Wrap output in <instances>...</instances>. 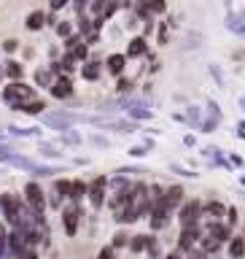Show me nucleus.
<instances>
[{
	"instance_id": "f257e3e1",
	"label": "nucleus",
	"mask_w": 245,
	"mask_h": 259,
	"mask_svg": "<svg viewBox=\"0 0 245 259\" xmlns=\"http://www.w3.org/2000/svg\"><path fill=\"white\" fill-rule=\"evenodd\" d=\"M32 87H27V84H22V81H11L6 89H3V100L11 105L14 111H22V105L24 103H30L32 100Z\"/></svg>"
},
{
	"instance_id": "f03ea898",
	"label": "nucleus",
	"mask_w": 245,
	"mask_h": 259,
	"mask_svg": "<svg viewBox=\"0 0 245 259\" xmlns=\"http://www.w3.org/2000/svg\"><path fill=\"white\" fill-rule=\"evenodd\" d=\"M0 208H3L6 222H11L16 227V222H19V210H22V200L16 197V194L6 192V194H0Z\"/></svg>"
},
{
	"instance_id": "7ed1b4c3",
	"label": "nucleus",
	"mask_w": 245,
	"mask_h": 259,
	"mask_svg": "<svg viewBox=\"0 0 245 259\" xmlns=\"http://www.w3.org/2000/svg\"><path fill=\"white\" fill-rule=\"evenodd\" d=\"M200 216H202V202L200 200H186L181 210H178V219H181V227H191V224H200Z\"/></svg>"
},
{
	"instance_id": "20e7f679",
	"label": "nucleus",
	"mask_w": 245,
	"mask_h": 259,
	"mask_svg": "<svg viewBox=\"0 0 245 259\" xmlns=\"http://www.w3.org/2000/svg\"><path fill=\"white\" fill-rule=\"evenodd\" d=\"M24 200H27V205L35 210V213H43L46 210V197H43V189L35 184V181H30L27 186H24Z\"/></svg>"
},
{
	"instance_id": "39448f33",
	"label": "nucleus",
	"mask_w": 245,
	"mask_h": 259,
	"mask_svg": "<svg viewBox=\"0 0 245 259\" xmlns=\"http://www.w3.org/2000/svg\"><path fill=\"white\" fill-rule=\"evenodd\" d=\"M43 124L52 130H60V133H68L73 127V116L65 111H54V113H43Z\"/></svg>"
},
{
	"instance_id": "423d86ee",
	"label": "nucleus",
	"mask_w": 245,
	"mask_h": 259,
	"mask_svg": "<svg viewBox=\"0 0 245 259\" xmlns=\"http://www.w3.org/2000/svg\"><path fill=\"white\" fill-rule=\"evenodd\" d=\"M105 186H108V178L105 176H97L92 184H89V202H92L94 208H100L103 202H105Z\"/></svg>"
},
{
	"instance_id": "0eeeda50",
	"label": "nucleus",
	"mask_w": 245,
	"mask_h": 259,
	"mask_svg": "<svg viewBox=\"0 0 245 259\" xmlns=\"http://www.w3.org/2000/svg\"><path fill=\"white\" fill-rule=\"evenodd\" d=\"M202 238V232H200V224H191V227H181V238H178V248L183 251H189L194 248V243H197Z\"/></svg>"
},
{
	"instance_id": "6e6552de",
	"label": "nucleus",
	"mask_w": 245,
	"mask_h": 259,
	"mask_svg": "<svg viewBox=\"0 0 245 259\" xmlns=\"http://www.w3.org/2000/svg\"><path fill=\"white\" fill-rule=\"evenodd\" d=\"M8 248H11V256L24 259V254H27V238H24L22 230H14L8 235Z\"/></svg>"
},
{
	"instance_id": "1a4fd4ad",
	"label": "nucleus",
	"mask_w": 245,
	"mask_h": 259,
	"mask_svg": "<svg viewBox=\"0 0 245 259\" xmlns=\"http://www.w3.org/2000/svg\"><path fill=\"white\" fill-rule=\"evenodd\" d=\"M205 230H208V235H213V238L221 240V243H229V240H232V227L224 224L221 219H216V222H208Z\"/></svg>"
},
{
	"instance_id": "9d476101",
	"label": "nucleus",
	"mask_w": 245,
	"mask_h": 259,
	"mask_svg": "<svg viewBox=\"0 0 245 259\" xmlns=\"http://www.w3.org/2000/svg\"><path fill=\"white\" fill-rule=\"evenodd\" d=\"M121 3L119 0H94L92 3V11H94V19H108V16H113L116 14V8H119Z\"/></svg>"
},
{
	"instance_id": "9b49d317",
	"label": "nucleus",
	"mask_w": 245,
	"mask_h": 259,
	"mask_svg": "<svg viewBox=\"0 0 245 259\" xmlns=\"http://www.w3.org/2000/svg\"><path fill=\"white\" fill-rule=\"evenodd\" d=\"M167 222H170V210L165 208V202H154V208H151V230L157 232V230H162V227H167Z\"/></svg>"
},
{
	"instance_id": "f8f14e48",
	"label": "nucleus",
	"mask_w": 245,
	"mask_h": 259,
	"mask_svg": "<svg viewBox=\"0 0 245 259\" xmlns=\"http://www.w3.org/2000/svg\"><path fill=\"white\" fill-rule=\"evenodd\" d=\"M183 189H181V186H170V189H167V194H165V197H162V202H165V208L167 210H175V208H181L183 205Z\"/></svg>"
},
{
	"instance_id": "ddd939ff",
	"label": "nucleus",
	"mask_w": 245,
	"mask_h": 259,
	"mask_svg": "<svg viewBox=\"0 0 245 259\" xmlns=\"http://www.w3.org/2000/svg\"><path fill=\"white\" fill-rule=\"evenodd\" d=\"M48 89H52V95H54V97L65 100V97H70V95H73V81H70V78H65V76H60V78H54V84L48 87Z\"/></svg>"
},
{
	"instance_id": "4468645a",
	"label": "nucleus",
	"mask_w": 245,
	"mask_h": 259,
	"mask_svg": "<svg viewBox=\"0 0 245 259\" xmlns=\"http://www.w3.org/2000/svg\"><path fill=\"white\" fill-rule=\"evenodd\" d=\"M78 216H81V210H78V208H68V210H65V213H62V224H65V232H68L70 238H73V235L78 232Z\"/></svg>"
},
{
	"instance_id": "2eb2a0df",
	"label": "nucleus",
	"mask_w": 245,
	"mask_h": 259,
	"mask_svg": "<svg viewBox=\"0 0 245 259\" xmlns=\"http://www.w3.org/2000/svg\"><path fill=\"white\" fill-rule=\"evenodd\" d=\"M97 124L108 127V130H113V133H124V135H129V133L137 130V124H132V121H105V119H100Z\"/></svg>"
},
{
	"instance_id": "dca6fc26",
	"label": "nucleus",
	"mask_w": 245,
	"mask_h": 259,
	"mask_svg": "<svg viewBox=\"0 0 245 259\" xmlns=\"http://www.w3.org/2000/svg\"><path fill=\"white\" fill-rule=\"evenodd\" d=\"M3 162H8V165H14V167H22V170H35V162L27 159V157H22V154H11V151H8V157Z\"/></svg>"
},
{
	"instance_id": "f3484780",
	"label": "nucleus",
	"mask_w": 245,
	"mask_h": 259,
	"mask_svg": "<svg viewBox=\"0 0 245 259\" xmlns=\"http://www.w3.org/2000/svg\"><path fill=\"white\" fill-rule=\"evenodd\" d=\"M124 65H127L124 54H111L108 57V70L113 73V76H121V73H124Z\"/></svg>"
},
{
	"instance_id": "a211bd4d",
	"label": "nucleus",
	"mask_w": 245,
	"mask_h": 259,
	"mask_svg": "<svg viewBox=\"0 0 245 259\" xmlns=\"http://www.w3.org/2000/svg\"><path fill=\"white\" fill-rule=\"evenodd\" d=\"M149 238L151 235H132V238H129V251H132V254H143V251L149 248Z\"/></svg>"
},
{
	"instance_id": "6ab92c4d",
	"label": "nucleus",
	"mask_w": 245,
	"mask_h": 259,
	"mask_svg": "<svg viewBox=\"0 0 245 259\" xmlns=\"http://www.w3.org/2000/svg\"><path fill=\"white\" fill-rule=\"evenodd\" d=\"M226 27L245 38V19H242V14H240V16H237V14H229V16H226Z\"/></svg>"
},
{
	"instance_id": "aec40b11",
	"label": "nucleus",
	"mask_w": 245,
	"mask_h": 259,
	"mask_svg": "<svg viewBox=\"0 0 245 259\" xmlns=\"http://www.w3.org/2000/svg\"><path fill=\"white\" fill-rule=\"evenodd\" d=\"M145 52H149V46H145V38H132V40H129L127 57H143Z\"/></svg>"
},
{
	"instance_id": "412c9836",
	"label": "nucleus",
	"mask_w": 245,
	"mask_h": 259,
	"mask_svg": "<svg viewBox=\"0 0 245 259\" xmlns=\"http://www.w3.org/2000/svg\"><path fill=\"white\" fill-rule=\"evenodd\" d=\"M229 256L232 259H242L245 256V238H232L229 240Z\"/></svg>"
},
{
	"instance_id": "4be33fe9",
	"label": "nucleus",
	"mask_w": 245,
	"mask_h": 259,
	"mask_svg": "<svg viewBox=\"0 0 245 259\" xmlns=\"http://www.w3.org/2000/svg\"><path fill=\"white\" fill-rule=\"evenodd\" d=\"M24 24H27V30H40V27L46 24V14H43V11H32Z\"/></svg>"
},
{
	"instance_id": "5701e85b",
	"label": "nucleus",
	"mask_w": 245,
	"mask_h": 259,
	"mask_svg": "<svg viewBox=\"0 0 245 259\" xmlns=\"http://www.w3.org/2000/svg\"><path fill=\"white\" fill-rule=\"evenodd\" d=\"M81 76H84L86 81H97V78H100V65H97V62H84Z\"/></svg>"
},
{
	"instance_id": "b1692460",
	"label": "nucleus",
	"mask_w": 245,
	"mask_h": 259,
	"mask_svg": "<svg viewBox=\"0 0 245 259\" xmlns=\"http://www.w3.org/2000/svg\"><path fill=\"white\" fill-rule=\"evenodd\" d=\"M129 113H132L135 119H143V121H149V119H154V111H149L143 103H135L132 108H129Z\"/></svg>"
},
{
	"instance_id": "393cba45",
	"label": "nucleus",
	"mask_w": 245,
	"mask_h": 259,
	"mask_svg": "<svg viewBox=\"0 0 245 259\" xmlns=\"http://www.w3.org/2000/svg\"><path fill=\"white\" fill-rule=\"evenodd\" d=\"M205 213H210V216H213V219H224L226 216V205H224V202H208V205H205Z\"/></svg>"
},
{
	"instance_id": "a878e982",
	"label": "nucleus",
	"mask_w": 245,
	"mask_h": 259,
	"mask_svg": "<svg viewBox=\"0 0 245 259\" xmlns=\"http://www.w3.org/2000/svg\"><path fill=\"white\" fill-rule=\"evenodd\" d=\"M35 84L38 87H52L54 84V81H52V70H43V68L35 70Z\"/></svg>"
},
{
	"instance_id": "bb28decb",
	"label": "nucleus",
	"mask_w": 245,
	"mask_h": 259,
	"mask_svg": "<svg viewBox=\"0 0 245 259\" xmlns=\"http://www.w3.org/2000/svg\"><path fill=\"white\" fill-rule=\"evenodd\" d=\"M89 192V186L84 181H73V189H70V200H81L84 194Z\"/></svg>"
},
{
	"instance_id": "cd10ccee",
	"label": "nucleus",
	"mask_w": 245,
	"mask_h": 259,
	"mask_svg": "<svg viewBox=\"0 0 245 259\" xmlns=\"http://www.w3.org/2000/svg\"><path fill=\"white\" fill-rule=\"evenodd\" d=\"M218 246H221V240H216L213 235H208V238L202 240V251H205V254H216Z\"/></svg>"
},
{
	"instance_id": "c85d7f7f",
	"label": "nucleus",
	"mask_w": 245,
	"mask_h": 259,
	"mask_svg": "<svg viewBox=\"0 0 245 259\" xmlns=\"http://www.w3.org/2000/svg\"><path fill=\"white\" fill-rule=\"evenodd\" d=\"M6 76L11 78V81H19L22 78V65L19 62H8L6 65Z\"/></svg>"
},
{
	"instance_id": "c756f323",
	"label": "nucleus",
	"mask_w": 245,
	"mask_h": 259,
	"mask_svg": "<svg viewBox=\"0 0 245 259\" xmlns=\"http://www.w3.org/2000/svg\"><path fill=\"white\" fill-rule=\"evenodd\" d=\"M43 108H46L43 100H30V103H24V105H22V111H24V113H43Z\"/></svg>"
},
{
	"instance_id": "7c9ffc66",
	"label": "nucleus",
	"mask_w": 245,
	"mask_h": 259,
	"mask_svg": "<svg viewBox=\"0 0 245 259\" xmlns=\"http://www.w3.org/2000/svg\"><path fill=\"white\" fill-rule=\"evenodd\" d=\"M135 14L137 16H143V19H151V6H149V0H140V3H135Z\"/></svg>"
},
{
	"instance_id": "2f4dec72",
	"label": "nucleus",
	"mask_w": 245,
	"mask_h": 259,
	"mask_svg": "<svg viewBox=\"0 0 245 259\" xmlns=\"http://www.w3.org/2000/svg\"><path fill=\"white\" fill-rule=\"evenodd\" d=\"M86 46H89V44H84V40H78V44L70 49V54L76 57V60H86Z\"/></svg>"
},
{
	"instance_id": "473e14b6",
	"label": "nucleus",
	"mask_w": 245,
	"mask_h": 259,
	"mask_svg": "<svg viewBox=\"0 0 245 259\" xmlns=\"http://www.w3.org/2000/svg\"><path fill=\"white\" fill-rule=\"evenodd\" d=\"M111 246H113V248L129 246V235H127V232H116V235H113V240H111Z\"/></svg>"
},
{
	"instance_id": "72a5a7b5",
	"label": "nucleus",
	"mask_w": 245,
	"mask_h": 259,
	"mask_svg": "<svg viewBox=\"0 0 245 259\" xmlns=\"http://www.w3.org/2000/svg\"><path fill=\"white\" fill-rule=\"evenodd\" d=\"M6 251H8V232H6V227L0 224V259H6Z\"/></svg>"
},
{
	"instance_id": "f704fd0d",
	"label": "nucleus",
	"mask_w": 245,
	"mask_h": 259,
	"mask_svg": "<svg viewBox=\"0 0 245 259\" xmlns=\"http://www.w3.org/2000/svg\"><path fill=\"white\" fill-rule=\"evenodd\" d=\"M208 116H210V119H216V121H221V111H218L216 100H208Z\"/></svg>"
},
{
	"instance_id": "c9c22d12",
	"label": "nucleus",
	"mask_w": 245,
	"mask_h": 259,
	"mask_svg": "<svg viewBox=\"0 0 245 259\" xmlns=\"http://www.w3.org/2000/svg\"><path fill=\"white\" fill-rule=\"evenodd\" d=\"M70 189H73V181H57V192L62 197H70Z\"/></svg>"
},
{
	"instance_id": "e433bc0d",
	"label": "nucleus",
	"mask_w": 245,
	"mask_h": 259,
	"mask_svg": "<svg viewBox=\"0 0 245 259\" xmlns=\"http://www.w3.org/2000/svg\"><path fill=\"white\" fill-rule=\"evenodd\" d=\"M57 32H60L62 38L73 35V24H70V22H60V24H57Z\"/></svg>"
},
{
	"instance_id": "4c0bfd02",
	"label": "nucleus",
	"mask_w": 245,
	"mask_h": 259,
	"mask_svg": "<svg viewBox=\"0 0 245 259\" xmlns=\"http://www.w3.org/2000/svg\"><path fill=\"white\" fill-rule=\"evenodd\" d=\"M60 65H62V70H73V68H76V57L68 52V54H65V60H62Z\"/></svg>"
},
{
	"instance_id": "58836bf2",
	"label": "nucleus",
	"mask_w": 245,
	"mask_h": 259,
	"mask_svg": "<svg viewBox=\"0 0 245 259\" xmlns=\"http://www.w3.org/2000/svg\"><path fill=\"white\" fill-rule=\"evenodd\" d=\"M97 259H116V248H113V246H105L100 254H97Z\"/></svg>"
},
{
	"instance_id": "ea45409f",
	"label": "nucleus",
	"mask_w": 245,
	"mask_h": 259,
	"mask_svg": "<svg viewBox=\"0 0 245 259\" xmlns=\"http://www.w3.org/2000/svg\"><path fill=\"white\" fill-rule=\"evenodd\" d=\"M54 173H60V170L57 167H38V165L32 170V176H54Z\"/></svg>"
},
{
	"instance_id": "a19ab883",
	"label": "nucleus",
	"mask_w": 245,
	"mask_h": 259,
	"mask_svg": "<svg viewBox=\"0 0 245 259\" xmlns=\"http://www.w3.org/2000/svg\"><path fill=\"white\" fill-rule=\"evenodd\" d=\"M145 251H149L151 256H159V243H157V238H154V235L149 238V248H145Z\"/></svg>"
},
{
	"instance_id": "79ce46f5",
	"label": "nucleus",
	"mask_w": 245,
	"mask_h": 259,
	"mask_svg": "<svg viewBox=\"0 0 245 259\" xmlns=\"http://www.w3.org/2000/svg\"><path fill=\"white\" fill-rule=\"evenodd\" d=\"M149 6H151L154 14H162V11H165V0H149Z\"/></svg>"
},
{
	"instance_id": "37998d69",
	"label": "nucleus",
	"mask_w": 245,
	"mask_h": 259,
	"mask_svg": "<svg viewBox=\"0 0 245 259\" xmlns=\"http://www.w3.org/2000/svg\"><path fill=\"white\" fill-rule=\"evenodd\" d=\"M189 119H191L194 127H200V108H194V105H191V108H189Z\"/></svg>"
},
{
	"instance_id": "c03bdc74",
	"label": "nucleus",
	"mask_w": 245,
	"mask_h": 259,
	"mask_svg": "<svg viewBox=\"0 0 245 259\" xmlns=\"http://www.w3.org/2000/svg\"><path fill=\"white\" fill-rule=\"evenodd\" d=\"M173 173L186 176V178H194V176H197V173H191V170H186V167H181V165H173Z\"/></svg>"
},
{
	"instance_id": "a18cd8bd",
	"label": "nucleus",
	"mask_w": 245,
	"mask_h": 259,
	"mask_svg": "<svg viewBox=\"0 0 245 259\" xmlns=\"http://www.w3.org/2000/svg\"><path fill=\"white\" fill-rule=\"evenodd\" d=\"M40 151H43V157H52V159H57V157H60V151H54L52 146H46V143L40 146Z\"/></svg>"
},
{
	"instance_id": "49530a36",
	"label": "nucleus",
	"mask_w": 245,
	"mask_h": 259,
	"mask_svg": "<svg viewBox=\"0 0 245 259\" xmlns=\"http://www.w3.org/2000/svg\"><path fill=\"white\" fill-rule=\"evenodd\" d=\"M129 154H132V157H145L149 151H145V146L140 143V146H132V149H129Z\"/></svg>"
},
{
	"instance_id": "de8ad7c7",
	"label": "nucleus",
	"mask_w": 245,
	"mask_h": 259,
	"mask_svg": "<svg viewBox=\"0 0 245 259\" xmlns=\"http://www.w3.org/2000/svg\"><path fill=\"white\" fill-rule=\"evenodd\" d=\"M65 141H68V143H81V135H78V133H70V130H68V133H65Z\"/></svg>"
},
{
	"instance_id": "09e8293b",
	"label": "nucleus",
	"mask_w": 245,
	"mask_h": 259,
	"mask_svg": "<svg viewBox=\"0 0 245 259\" xmlns=\"http://www.w3.org/2000/svg\"><path fill=\"white\" fill-rule=\"evenodd\" d=\"M226 216H229V219H226V224H237V210H234V208H229V210H226Z\"/></svg>"
},
{
	"instance_id": "8fccbe9b",
	"label": "nucleus",
	"mask_w": 245,
	"mask_h": 259,
	"mask_svg": "<svg viewBox=\"0 0 245 259\" xmlns=\"http://www.w3.org/2000/svg\"><path fill=\"white\" fill-rule=\"evenodd\" d=\"M16 46H19V40H14V38H11V40H6V44H3V49H6L8 54H11V52H16Z\"/></svg>"
},
{
	"instance_id": "3c124183",
	"label": "nucleus",
	"mask_w": 245,
	"mask_h": 259,
	"mask_svg": "<svg viewBox=\"0 0 245 259\" xmlns=\"http://www.w3.org/2000/svg\"><path fill=\"white\" fill-rule=\"evenodd\" d=\"M116 87L121 89V92H127V89H129V87H132V81H127V78H121V81H119V84H116Z\"/></svg>"
},
{
	"instance_id": "603ef678",
	"label": "nucleus",
	"mask_w": 245,
	"mask_h": 259,
	"mask_svg": "<svg viewBox=\"0 0 245 259\" xmlns=\"http://www.w3.org/2000/svg\"><path fill=\"white\" fill-rule=\"evenodd\" d=\"M65 6H68V0H52V8H54V11H60V8H65Z\"/></svg>"
},
{
	"instance_id": "864d4df0",
	"label": "nucleus",
	"mask_w": 245,
	"mask_h": 259,
	"mask_svg": "<svg viewBox=\"0 0 245 259\" xmlns=\"http://www.w3.org/2000/svg\"><path fill=\"white\" fill-rule=\"evenodd\" d=\"M89 6V0H76V11L81 14V11H84V8Z\"/></svg>"
},
{
	"instance_id": "5fc2aeb1",
	"label": "nucleus",
	"mask_w": 245,
	"mask_h": 259,
	"mask_svg": "<svg viewBox=\"0 0 245 259\" xmlns=\"http://www.w3.org/2000/svg\"><path fill=\"white\" fill-rule=\"evenodd\" d=\"M92 143H97V146H108V141H105V138H100V135H92Z\"/></svg>"
},
{
	"instance_id": "6e6d98bb",
	"label": "nucleus",
	"mask_w": 245,
	"mask_h": 259,
	"mask_svg": "<svg viewBox=\"0 0 245 259\" xmlns=\"http://www.w3.org/2000/svg\"><path fill=\"white\" fill-rule=\"evenodd\" d=\"M167 259H181V248L173 251V254H167Z\"/></svg>"
},
{
	"instance_id": "4d7b16f0",
	"label": "nucleus",
	"mask_w": 245,
	"mask_h": 259,
	"mask_svg": "<svg viewBox=\"0 0 245 259\" xmlns=\"http://www.w3.org/2000/svg\"><path fill=\"white\" fill-rule=\"evenodd\" d=\"M24 259H38V254H35V251H27V254H24Z\"/></svg>"
},
{
	"instance_id": "13d9d810",
	"label": "nucleus",
	"mask_w": 245,
	"mask_h": 259,
	"mask_svg": "<svg viewBox=\"0 0 245 259\" xmlns=\"http://www.w3.org/2000/svg\"><path fill=\"white\" fill-rule=\"evenodd\" d=\"M119 3H124V6H127V3H129V0H119Z\"/></svg>"
},
{
	"instance_id": "bf43d9fd",
	"label": "nucleus",
	"mask_w": 245,
	"mask_h": 259,
	"mask_svg": "<svg viewBox=\"0 0 245 259\" xmlns=\"http://www.w3.org/2000/svg\"><path fill=\"white\" fill-rule=\"evenodd\" d=\"M240 103H242V108H245V97H242V100H240Z\"/></svg>"
},
{
	"instance_id": "052dcab7",
	"label": "nucleus",
	"mask_w": 245,
	"mask_h": 259,
	"mask_svg": "<svg viewBox=\"0 0 245 259\" xmlns=\"http://www.w3.org/2000/svg\"><path fill=\"white\" fill-rule=\"evenodd\" d=\"M242 19H245V11H242Z\"/></svg>"
},
{
	"instance_id": "680f3d73",
	"label": "nucleus",
	"mask_w": 245,
	"mask_h": 259,
	"mask_svg": "<svg viewBox=\"0 0 245 259\" xmlns=\"http://www.w3.org/2000/svg\"><path fill=\"white\" fill-rule=\"evenodd\" d=\"M52 259H57V256H52Z\"/></svg>"
}]
</instances>
